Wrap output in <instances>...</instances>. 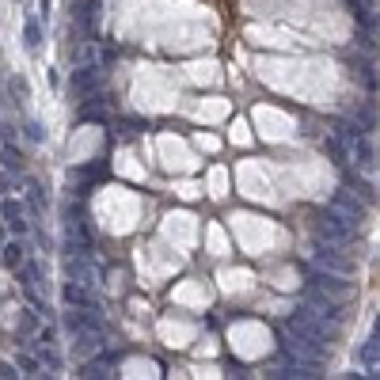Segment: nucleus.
Returning <instances> with one entry per match:
<instances>
[{
  "label": "nucleus",
  "mask_w": 380,
  "mask_h": 380,
  "mask_svg": "<svg viewBox=\"0 0 380 380\" xmlns=\"http://www.w3.org/2000/svg\"><path fill=\"white\" fill-rule=\"evenodd\" d=\"M358 358H361V361H365V365H380V339H376V335H373V339H369V342H365V346H361V350H358Z\"/></svg>",
  "instance_id": "nucleus-20"
},
{
  "label": "nucleus",
  "mask_w": 380,
  "mask_h": 380,
  "mask_svg": "<svg viewBox=\"0 0 380 380\" xmlns=\"http://www.w3.org/2000/svg\"><path fill=\"white\" fill-rule=\"evenodd\" d=\"M354 77H361V84H365L369 91H376V88H380V77H376V72H373V65H369V61H361V65H354Z\"/></svg>",
  "instance_id": "nucleus-18"
},
{
  "label": "nucleus",
  "mask_w": 380,
  "mask_h": 380,
  "mask_svg": "<svg viewBox=\"0 0 380 380\" xmlns=\"http://www.w3.org/2000/svg\"><path fill=\"white\" fill-rule=\"evenodd\" d=\"M312 228H316V236L323 240V244H331V247H346V244H354V236H358V225H354V221H346L342 213H335L331 206L316 213Z\"/></svg>",
  "instance_id": "nucleus-1"
},
{
  "label": "nucleus",
  "mask_w": 380,
  "mask_h": 380,
  "mask_svg": "<svg viewBox=\"0 0 380 380\" xmlns=\"http://www.w3.org/2000/svg\"><path fill=\"white\" fill-rule=\"evenodd\" d=\"M23 42H27V50H42V23L39 20L23 23Z\"/></svg>",
  "instance_id": "nucleus-16"
},
{
  "label": "nucleus",
  "mask_w": 380,
  "mask_h": 380,
  "mask_svg": "<svg viewBox=\"0 0 380 380\" xmlns=\"http://www.w3.org/2000/svg\"><path fill=\"white\" fill-rule=\"evenodd\" d=\"M331 209L342 213L346 221H354V225H361V221L369 217V202H358L354 190H335V198H331Z\"/></svg>",
  "instance_id": "nucleus-5"
},
{
  "label": "nucleus",
  "mask_w": 380,
  "mask_h": 380,
  "mask_svg": "<svg viewBox=\"0 0 380 380\" xmlns=\"http://www.w3.org/2000/svg\"><path fill=\"white\" fill-rule=\"evenodd\" d=\"M20 376V365H12V361H0V380H15Z\"/></svg>",
  "instance_id": "nucleus-27"
},
{
  "label": "nucleus",
  "mask_w": 380,
  "mask_h": 380,
  "mask_svg": "<svg viewBox=\"0 0 380 380\" xmlns=\"http://www.w3.org/2000/svg\"><path fill=\"white\" fill-rule=\"evenodd\" d=\"M107 175V160H91L84 168H77V179H103Z\"/></svg>",
  "instance_id": "nucleus-21"
},
{
  "label": "nucleus",
  "mask_w": 380,
  "mask_h": 380,
  "mask_svg": "<svg viewBox=\"0 0 380 380\" xmlns=\"http://www.w3.org/2000/svg\"><path fill=\"white\" fill-rule=\"evenodd\" d=\"M312 263H316L320 270H327V274H339V277H350V274H354V263H350V258H342L335 247L323 244V240L312 247Z\"/></svg>",
  "instance_id": "nucleus-4"
},
{
  "label": "nucleus",
  "mask_w": 380,
  "mask_h": 380,
  "mask_svg": "<svg viewBox=\"0 0 380 380\" xmlns=\"http://www.w3.org/2000/svg\"><path fill=\"white\" fill-rule=\"evenodd\" d=\"M27 137H31L34 145H42V141H46V129H42V126H39V122H34V118H31V122H27Z\"/></svg>",
  "instance_id": "nucleus-26"
},
{
  "label": "nucleus",
  "mask_w": 380,
  "mask_h": 380,
  "mask_svg": "<svg viewBox=\"0 0 380 380\" xmlns=\"http://www.w3.org/2000/svg\"><path fill=\"white\" fill-rule=\"evenodd\" d=\"M65 274H69L72 282H80L84 289H91V285H96V266L88 263V251L65 255Z\"/></svg>",
  "instance_id": "nucleus-7"
},
{
  "label": "nucleus",
  "mask_w": 380,
  "mask_h": 380,
  "mask_svg": "<svg viewBox=\"0 0 380 380\" xmlns=\"http://www.w3.org/2000/svg\"><path fill=\"white\" fill-rule=\"evenodd\" d=\"M15 365H20V369H23L27 376H39L42 361H39V358H31V354H20V358H15Z\"/></svg>",
  "instance_id": "nucleus-23"
},
{
  "label": "nucleus",
  "mask_w": 380,
  "mask_h": 380,
  "mask_svg": "<svg viewBox=\"0 0 380 380\" xmlns=\"http://www.w3.org/2000/svg\"><path fill=\"white\" fill-rule=\"evenodd\" d=\"M61 296H65V304H72V308H84V304H91V301H88V289H84L80 282H65Z\"/></svg>",
  "instance_id": "nucleus-15"
},
{
  "label": "nucleus",
  "mask_w": 380,
  "mask_h": 380,
  "mask_svg": "<svg viewBox=\"0 0 380 380\" xmlns=\"http://www.w3.org/2000/svg\"><path fill=\"white\" fill-rule=\"evenodd\" d=\"M8 88H12V99L20 107H23V99H31V84H27L23 77H12V80H8Z\"/></svg>",
  "instance_id": "nucleus-22"
},
{
  "label": "nucleus",
  "mask_w": 380,
  "mask_h": 380,
  "mask_svg": "<svg viewBox=\"0 0 380 380\" xmlns=\"http://www.w3.org/2000/svg\"><path fill=\"white\" fill-rule=\"evenodd\" d=\"M99 350H103V331L99 327H80L77 342H72V354H77L80 361H88V358H96Z\"/></svg>",
  "instance_id": "nucleus-8"
},
{
  "label": "nucleus",
  "mask_w": 380,
  "mask_h": 380,
  "mask_svg": "<svg viewBox=\"0 0 380 380\" xmlns=\"http://www.w3.org/2000/svg\"><path fill=\"white\" fill-rule=\"evenodd\" d=\"M308 285H316L320 293H327V296H335V301L342 304L350 296V285H342L335 274H327V270H316V274H308Z\"/></svg>",
  "instance_id": "nucleus-9"
},
{
  "label": "nucleus",
  "mask_w": 380,
  "mask_h": 380,
  "mask_svg": "<svg viewBox=\"0 0 380 380\" xmlns=\"http://www.w3.org/2000/svg\"><path fill=\"white\" fill-rule=\"evenodd\" d=\"M27 228H31V225L23 221V213H20V217H12V232H23L27 236Z\"/></svg>",
  "instance_id": "nucleus-29"
},
{
  "label": "nucleus",
  "mask_w": 380,
  "mask_h": 380,
  "mask_svg": "<svg viewBox=\"0 0 380 380\" xmlns=\"http://www.w3.org/2000/svg\"><path fill=\"white\" fill-rule=\"evenodd\" d=\"M0 160H4L8 171H20L23 168V156H20V148H15V145H0Z\"/></svg>",
  "instance_id": "nucleus-19"
},
{
  "label": "nucleus",
  "mask_w": 380,
  "mask_h": 380,
  "mask_svg": "<svg viewBox=\"0 0 380 380\" xmlns=\"http://www.w3.org/2000/svg\"><path fill=\"white\" fill-rule=\"evenodd\" d=\"M282 354L296 361V365H323L327 361V346H320V342H308L301 335H293V331H282Z\"/></svg>",
  "instance_id": "nucleus-3"
},
{
  "label": "nucleus",
  "mask_w": 380,
  "mask_h": 380,
  "mask_svg": "<svg viewBox=\"0 0 380 380\" xmlns=\"http://www.w3.org/2000/svg\"><path fill=\"white\" fill-rule=\"evenodd\" d=\"M69 240L72 244H80L84 251H91V244H96V232H91V225H88V217L80 213V206H69Z\"/></svg>",
  "instance_id": "nucleus-6"
},
{
  "label": "nucleus",
  "mask_w": 380,
  "mask_h": 380,
  "mask_svg": "<svg viewBox=\"0 0 380 380\" xmlns=\"http://www.w3.org/2000/svg\"><path fill=\"white\" fill-rule=\"evenodd\" d=\"M96 15H99V0H88V4L77 8V23H84L88 31H96Z\"/></svg>",
  "instance_id": "nucleus-17"
},
{
  "label": "nucleus",
  "mask_w": 380,
  "mask_h": 380,
  "mask_svg": "<svg viewBox=\"0 0 380 380\" xmlns=\"http://www.w3.org/2000/svg\"><path fill=\"white\" fill-rule=\"evenodd\" d=\"M23 251H27V247L20 244V240H12V244H4V247H0V263H4L8 270H15V266H20L23 258H27Z\"/></svg>",
  "instance_id": "nucleus-14"
},
{
  "label": "nucleus",
  "mask_w": 380,
  "mask_h": 380,
  "mask_svg": "<svg viewBox=\"0 0 380 380\" xmlns=\"http://www.w3.org/2000/svg\"><path fill=\"white\" fill-rule=\"evenodd\" d=\"M346 152L354 156V160H358V168H365V171H369V168H373V164H376V152H373V145H369V137H365V133H361L358 141L346 148Z\"/></svg>",
  "instance_id": "nucleus-12"
},
{
  "label": "nucleus",
  "mask_w": 380,
  "mask_h": 380,
  "mask_svg": "<svg viewBox=\"0 0 380 380\" xmlns=\"http://www.w3.org/2000/svg\"><path fill=\"white\" fill-rule=\"evenodd\" d=\"M20 213H23V206H20V202H0V217H8V221H12V217H20Z\"/></svg>",
  "instance_id": "nucleus-25"
},
{
  "label": "nucleus",
  "mask_w": 380,
  "mask_h": 380,
  "mask_svg": "<svg viewBox=\"0 0 380 380\" xmlns=\"http://www.w3.org/2000/svg\"><path fill=\"white\" fill-rule=\"evenodd\" d=\"M99 65H80L77 72H72V88L80 91V96H91V91H99Z\"/></svg>",
  "instance_id": "nucleus-10"
},
{
  "label": "nucleus",
  "mask_w": 380,
  "mask_h": 380,
  "mask_svg": "<svg viewBox=\"0 0 380 380\" xmlns=\"http://www.w3.org/2000/svg\"><path fill=\"white\" fill-rule=\"evenodd\" d=\"M42 361H46V365H50V369H61V358L53 354V350H46V354H42Z\"/></svg>",
  "instance_id": "nucleus-28"
},
{
  "label": "nucleus",
  "mask_w": 380,
  "mask_h": 380,
  "mask_svg": "<svg viewBox=\"0 0 380 380\" xmlns=\"http://www.w3.org/2000/svg\"><path fill=\"white\" fill-rule=\"evenodd\" d=\"M346 8H350V15L361 23V27H369V31H376L380 20L373 15V0H346Z\"/></svg>",
  "instance_id": "nucleus-11"
},
{
  "label": "nucleus",
  "mask_w": 380,
  "mask_h": 380,
  "mask_svg": "<svg viewBox=\"0 0 380 380\" xmlns=\"http://www.w3.org/2000/svg\"><path fill=\"white\" fill-rule=\"evenodd\" d=\"M34 327H39V316H34L31 308H23V320H20V339H23V335H31Z\"/></svg>",
  "instance_id": "nucleus-24"
},
{
  "label": "nucleus",
  "mask_w": 380,
  "mask_h": 380,
  "mask_svg": "<svg viewBox=\"0 0 380 380\" xmlns=\"http://www.w3.org/2000/svg\"><path fill=\"white\" fill-rule=\"evenodd\" d=\"M8 187V175H0V190H4Z\"/></svg>",
  "instance_id": "nucleus-31"
},
{
  "label": "nucleus",
  "mask_w": 380,
  "mask_h": 380,
  "mask_svg": "<svg viewBox=\"0 0 380 380\" xmlns=\"http://www.w3.org/2000/svg\"><path fill=\"white\" fill-rule=\"evenodd\" d=\"M373 335H376V339H380V316H376V331H373Z\"/></svg>",
  "instance_id": "nucleus-32"
},
{
  "label": "nucleus",
  "mask_w": 380,
  "mask_h": 380,
  "mask_svg": "<svg viewBox=\"0 0 380 380\" xmlns=\"http://www.w3.org/2000/svg\"><path fill=\"white\" fill-rule=\"evenodd\" d=\"M228 373H232V376H247V369L240 365V361H228Z\"/></svg>",
  "instance_id": "nucleus-30"
},
{
  "label": "nucleus",
  "mask_w": 380,
  "mask_h": 380,
  "mask_svg": "<svg viewBox=\"0 0 380 380\" xmlns=\"http://www.w3.org/2000/svg\"><path fill=\"white\" fill-rule=\"evenodd\" d=\"M285 331H293V335H301V339H308V342H320V346H331V342L339 339V323H323L316 316H308L304 308H296L285 316Z\"/></svg>",
  "instance_id": "nucleus-2"
},
{
  "label": "nucleus",
  "mask_w": 380,
  "mask_h": 380,
  "mask_svg": "<svg viewBox=\"0 0 380 380\" xmlns=\"http://www.w3.org/2000/svg\"><path fill=\"white\" fill-rule=\"evenodd\" d=\"M323 152L331 156V164H335V168H346V164H350V152H346V145H342L335 133H327V137H323Z\"/></svg>",
  "instance_id": "nucleus-13"
}]
</instances>
